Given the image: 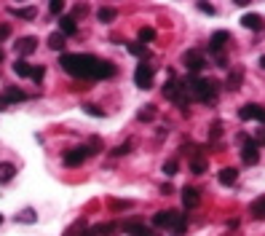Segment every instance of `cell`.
<instances>
[{
  "mask_svg": "<svg viewBox=\"0 0 265 236\" xmlns=\"http://www.w3.org/2000/svg\"><path fill=\"white\" fill-rule=\"evenodd\" d=\"M59 64L67 75L83 78V81H105V78L115 75V64L94 54H62Z\"/></svg>",
  "mask_w": 265,
  "mask_h": 236,
  "instance_id": "1",
  "label": "cell"
},
{
  "mask_svg": "<svg viewBox=\"0 0 265 236\" xmlns=\"http://www.w3.org/2000/svg\"><path fill=\"white\" fill-rule=\"evenodd\" d=\"M185 89L198 102H214V97H217V83L209 81V78H201V75H190L185 81Z\"/></svg>",
  "mask_w": 265,
  "mask_h": 236,
  "instance_id": "2",
  "label": "cell"
},
{
  "mask_svg": "<svg viewBox=\"0 0 265 236\" xmlns=\"http://www.w3.org/2000/svg\"><path fill=\"white\" fill-rule=\"evenodd\" d=\"M182 64L190 70L193 75H198V70H204L207 67V59H204V54L198 49H190V51H185L182 54Z\"/></svg>",
  "mask_w": 265,
  "mask_h": 236,
  "instance_id": "3",
  "label": "cell"
},
{
  "mask_svg": "<svg viewBox=\"0 0 265 236\" xmlns=\"http://www.w3.org/2000/svg\"><path fill=\"white\" fill-rule=\"evenodd\" d=\"M134 83L140 89H150V86H153V64H137Z\"/></svg>",
  "mask_w": 265,
  "mask_h": 236,
  "instance_id": "4",
  "label": "cell"
},
{
  "mask_svg": "<svg viewBox=\"0 0 265 236\" xmlns=\"http://www.w3.org/2000/svg\"><path fill=\"white\" fill-rule=\"evenodd\" d=\"M89 159V150L86 148H72V150H67V153H64V167H81V164Z\"/></svg>",
  "mask_w": 265,
  "mask_h": 236,
  "instance_id": "5",
  "label": "cell"
},
{
  "mask_svg": "<svg viewBox=\"0 0 265 236\" xmlns=\"http://www.w3.org/2000/svg\"><path fill=\"white\" fill-rule=\"evenodd\" d=\"M35 49H38V38L35 35H27V38H19L16 41V54L19 57H30V54H35Z\"/></svg>",
  "mask_w": 265,
  "mask_h": 236,
  "instance_id": "6",
  "label": "cell"
},
{
  "mask_svg": "<svg viewBox=\"0 0 265 236\" xmlns=\"http://www.w3.org/2000/svg\"><path fill=\"white\" fill-rule=\"evenodd\" d=\"M241 161L247 164V167H255V164L260 161V148L255 145V140L247 142V145L241 148Z\"/></svg>",
  "mask_w": 265,
  "mask_h": 236,
  "instance_id": "7",
  "label": "cell"
},
{
  "mask_svg": "<svg viewBox=\"0 0 265 236\" xmlns=\"http://www.w3.org/2000/svg\"><path fill=\"white\" fill-rule=\"evenodd\" d=\"M198 201H201V193H198L193 185H185L182 188V204H185V209L198 207Z\"/></svg>",
  "mask_w": 265,
  "mask_h": 236,
  "instance_id": "8",
  "label": "cell"
},
{
  "mask_svg": "<svg viewBox=\"0 0 265 236\" xmlns=\"http://www.w3.org/2000/svg\"><path fill=\"white\" fill-rule=\"evenodd\" d=\"M174 220H177V212H171V209H163V212L153 215V226H158V228H166V226L171 228Z\"/></svg>",
  "mask_w": 265,
  "mask_h": 236,
  "instance_id": "9",
  "label": "cell"
},
{
  "mask_svg": "<svg viewBox=\"0 0 265 236\" xmlns=\"http://www.w3.org/2000/svg\"><path fill=\"white\" fill-rule=\"evenodd\" d=\"M241 24H244L247 30H252V32H263V30H265L263 16H257V14H247V16H241Z\"/></svg>",
  "mask_w": 265,
  "mask_h": 236,
  "instance_id": "10",
  "label": "cell"
},
{
  "mask_svg": "<svg viewBox=\"0 0 265 236\" xmlns=\"http://www.w3.org/2000/svg\"><path fill=\"white\" fill-rule=\"evenodd\" d=\"M230 41V32L228 30H220V32H214V35L209 38V51H220L225 43Z\"/></svg>",
  "mask_w": 265,
  "mask_h": 236,
  "instance_id": "11",
  "label": "cell"
},
{
  "mask_svg": "<svg viewBox=\"0 0 265 236\" xmlns=\"http://www.w3.org/2000/svg\"><path fill=\"white\" fill-rule=\"evenodd\" d=\"M3 100H5V105H11V102H24V100H27V94H24L22 89H16V86H5Z\"/></svg>",
  "mask_w": 265,
  "mask_h": 236,
  "instance_id": "12",
  "label": "cell"
},
{
  "mask_svg": "<svg viewBox=\"0 0 265 236\" xmlns=\"http://www.w3.org/2000/svg\"><path fill=\"white\" fill-rule=\"evenodd\" d=\"M217 177H220V185H236V180H238V169L233 167H225L217 172Z\"/></svg>",
  "mask_w": 265,
  "mask_h": 236,
  "instance_id": "13",
  "label": "cell"
},
{
  "mask_svg": "<svg viewBox=\"0 0 265 236\" xmlns=\"http://www.w3.org/2000/svg\"><path fill=\"white\" fill-rule=\"evenodd\" d=\"M16 177V167L8 161H0V185H5V182H11Z\"/></svg>",
  "mask_w": 265,
  "mask_h": 236,
  "instance_id": "14",
  "label": "cell"
},
{
  "mask_svg": "<svg viewBox=\"0 0 265 236\" xmlns=\"http://www.w3.org/2000/svg\"><path fill=\"white\" fill-rule=\"evenodd\" d=\"M75 30H78V22L72 16H62V19H59V32H62V35H75Z\"/></svg>",
  "mask_w": 265,
  "mask_h": 236,
  "instance_id": "15",
  "label": "cell"
},
{
  "mask_svg": "<svg viewBox=\"0 0 265 236\" xmlns=\"http://www.w3.org/2000/svg\"><path fill=\"white\" fill-rule=\"evenodd\" d=\"M126 51H129L131 57H140V59L150 57V49H148V46H142L140 41H137V43H126Z\"/></svg>",
  "mask_w": 265,
  "mask_h": 236,
  "instance_id": "16",
  "label": "cell"
},
{
  "mask_svg": "<svg viewBox=\"0 0 265 236\" xmlns=\"http://www.w3.org/2000/svg\"><path fill=\"white\" fill-rule=\"evenodd\" d=\"M241 81H244V70H241V67H236V70H230V73H228V81H225V86L233 91V89L241 86Z\"/></svg>",
  "mask_w": 265,
  "mask_h": 236,
  "instance_id": "17",
  "label": "cell"
},
{
  "mask_svg": "<svg viewBox=\"0 0 265 236\" xmlns=\"http://www.w3.org/2000/svg\"><path fill=\"white\" fill-rule=\"evenodd\" d=\"M249 215H252V218H257V220L265 218V196L252 201V204H249Z\"/></svg>",
  "mask_w": 265,
  "mask_h": 236,
  "instance_id": "18",
  "label": "cell"
},
{
  "mask_svg": "<svg viewBox=\"0 0 265 236\" xmlns=\"http://www.w3.org/2000/svg\"><path fill=\"white\" fill-rule=\"evenodd\" d=\"M115 16H118V11H115V8H110V5H102V8L97 11V19H99L102 24H110Z\"/></svg>",
  "mask_w": 265,
  "mask_h": 236,
  "instance_id": "19",
  "label": "cell"
},
{
  "mask_svg": "<svg viewBox=\"0 0 265 236\" xmlns=\"http://www.w3.org/2000/svg\"><path fill=\"white\" fill-rule=\"evenodd\" d=\"M14 73L19 78H30L32 75V64H27V59H16V62H14Z\"/></svg>",
  "mask_w": 265,
  "mask_h": 236,
  "instance_id": "20",
  "label": "cell"
},
{
  "mask_svg": "<svg viewBox=\"0 0 265 236\" xmlns=\"http://www.w3.org/2000/svg\"><path fill=\"white\" fill-rule=\"evenodd\" d=\"M115 231H118L115 223H99V226H94V234L97 236H112Z\"/></svg>",
  "mask_w": 265,
  "mask_h": 236,
  "instance_id": "21",
  "label": "cell"
},
{
  "mask_svg": "<svg viewBox=\"0 0 265 236\" xmlns=\"http://www.w3.org/2000/svg\"><path fill=\"white\" fill-rule=\"evenodd\" d=\"M207 167H209V164H207L204 156H196V159L190 161V172H193V175H204V172H207Z\"/></svg>",
  "mask_w": 265,
  "mask_h": 236,
  "instance_id": "22",
  "label": "cell"
},
{
  "mask_svg": "<svg viewBox=\"0 0 265 236\" xmlns=\"http://www.w3.org/2000/svg\"><path fill=\"white\" fill-rule=\"evenodd\" d=\"M185 228H188V215L177 212V220H174V226H171V231H174L177 236H182V234H185Z\"/></svg>",
  "mask_w": 265,
  "mask_h": 236,
  "instance_id": "23",
  "label": "cell"
},
{
  "mask_svg": "<svg viewBox=\"0 0 265 236\" xmlns=\"http://www.w3.org/2000/svg\"><path fill=\"white\" fill-rule=\"evenodd\" d=\"M49 49H54V51H62L64 49V35H62V32L49 35Z\"/></svg>",
  "mask_w": 265,
  "mask_h": 236,
  "instance_id": "24",
  "label": "cell"
},
{
  "mask_svg": "<svg viewBox=\"0 0 265 236\" xmlns=\"http://www.w3.org/2000/svg\"><path fill=\"white\" fill-rule=\"evenodd\" d=\"M11 14H14V16H19V19H35V14H38V11L32 8V5H27V8H11Z\"/></svg>",
  "mask_w": 265,
  "mask_h": 236,
  "instance_id": "25",
  "label": "cell"
},
{
  "mask_svg": "<svg viewBox=\"0 0 265 236\" xmlns=\"http://www.w3.org/2000/svg\"><path fill=\"white\" fill-rule=\"evenodd\" d=\"M137 118H140V121H153L156 118V105H145L140 113H137Z\"/></svg>",
  "mask_w": 265,
  "mask_h": 236,
  "instance_id": "26",
  "label": "cell"
},
{
  "mask_svg": "<svg viewBox=\"0 0 265 236\" xmlns=\"http://www.w3.org/2000/svg\"><path fill=\"white\" fill-rule=\"evenodd\" d=\"M156 41V30L153 27H142L140 30V43L145 46V43H153Z\"/></svg>",
  "mask_w": 265,
  "mask_h": 236,
  "instance_id": "27",
  "label": "cell"
},
{
  "mask_svg": "<svg viewBox=\"0 0 265 236\" xmlns=\"http://www.w3.org/2000/svg\"><path fill=\"white\" fill-rule=\"evenodd\" d=\"M177 169H180V161H177V159H169L166 164H163V175H166V177H174Z\"/></svg>",
  "mask_w": 265,
  "mask_h": 236,
  "instance_id": "28",
  "label": "cell"
},
{
  "mask_svg": "<svg viewBox=\"0 0 265 236\" xmlns=\"http://www.w3.org/2000/svg\"><path fill=\"white\" fill-rule=\"evenodd\" d=\"M107 204H110V209H118V212H121V209H131V201L129 199H110Z\"/></svg>",
  "mask_w": 265,
  "mask_h": 236,
  "instance_id": "29",
  "label": "cell"
},
{
  "mask_svg": "<svg viewBox=\"0 0 265 236\" xmlns=\"http://www.w3.org/2000/svg\"><path fill=\"white\" fill-rule=\"evenodd\" d=\"M86 150H89V156H97V153H102V140H99V137H91V142L86 145Z\"/></svg>",
  "mask_w": 265,
  "mask_h": 236,
  "instance_id": "30",
  "label": "cell"
},
{
  "mask_svg": "<svg viewBox=\"0 0 265 236\" xmlns=\"http://www.w3.org/2000/svg\"><path fill=\"white\" fill-rule=\"evenodd\" d=\"M35 220H38V215L32 209H24V212L16 215V223H35Z\"/></svg>",
  "mask_w": 265,
  "mask_h": 236,
  "instance_id": "31",
  "label": "cell"
},
{
  "mask_svg": "<svg viewBox=\"0 0 265 236\" xmlns=\"http://www.w3.org/2000/svg\"><path fill=\"white\" fill-rule=\"evenodd\" d=\"M83 228H86V220L81 218L72 228H67V231H64V236H81V234H83Z\"/></svg>",
  "mask_w": 265,
  "mask_h": 236,
  "instance_id": "32",
  "label": "cell"
},
{
  "mask_svg": "<svg viewBox=\"0 0 265 236\" xmlns=\"http://www.w3.org/2000/svg\"><path fill=\"white\" fill-rule=\"evenodd\" d=\"M83 110H86L89 116H97V118H105V116H107L102 108H99V105H91V102H89V105H83Z\"/></svg>",
  "mask_w": 265,
  "mask_h": 236,
  "instance_id": "33",
  "label": "cell"
},
{
  "mask_svg": "<svg viewBox=\"0 0 265 236\" xmlns=\"http://www.w3.org/2000/svg\"><path fill=\"white\" fill-rule=\"evenodd\" d=\"M217 137H222V121H214V123L209 126V140L214 142Z\"/></svg>",
  "mask_w": 265,
  "mask_h": 236,
  "instance_id": "34",
  "label": "cell"
},
{
  "mask_svg": "<svg viewBox=\"0 0 265 236\" xmlns=\"http://www.w3.org/2000/svg\"><path fill=\"white\" fill-rule=\"evenodd\" d=\"M140 226H142V223H140V220L134 218V220H126V223H123L121 228H123V231L129 234V236H134V231H137V228H140Z\"/></svg>",
  "mask_w": 265,
  "mask_h": 236,
  "instance_id": "35",
  "label": "cell"
},
{
  "mask_svg": "<svg viewBox=\"0 0 265 236\" xmlns=\"http://www.w3.org/2000/svg\"><path fill=\"white\" fill-rule=\"evenodd\" d=\"M43 75H46V67H43V64H35V67H32V81H35V83H41L43 81Z\"/></svg>",
  "mask_w": 265,
  "mask_h": 236,
  "instance_id": "36",
  "label": "cell"
},
{
  "mask_svg": "<svg viewBox=\"0 0 265 236\" xmlns=\"http://www.w3.org/2000/svg\"><path fill=\"white\" fill-rule=\"evenodd\" d=\"M129 150H131V142H123V145L112 148L110 153H112V156H126V153H129Z\"/></svg>",
  "mask_w": 265,
  "mask_h": 236,
  "instance_id": "37",
  "label": "cell"
},
{
  "mask_svg": "<svg viewBox=\"0 0 265 236\" xmlns=\"http://www.w3.org/2000/svg\"><path fill=\"white\" fill-rule=\"evenodd\" d=\"M49 11H51V14H62V11H64V3H62V0H54V3L49 5Z\"/></svg>",
  "mask_w": 265,
  "mask_h": 236,
  "instance_id": "38",
  "label": "cell"
},
{
  "mask_svg": "<svg viewBox=\"0 0 265 236\" xmlns=\"http://www.w3.org/2000/svg\"><path fill=\"white\" fill-rule=\"evenodd\" d=\"M134 236H158V234H156V231H150V228H145V226H140V228L134 231Z\"/></svg>",
  "mask_w": 265,
  "mask_h": 236,
  "instance_id": "39",
  "label": "cell"
},
{
  "mask_svg": "<svg viewBox=\"0 0 265 236\" xmlns=\"http://www.w3.org/2000/svg\"><path fill=\"white\" fill-rule=\"evenodd\" d=\"M86 11H89V8H86V5L81 3V5H75V8H72V14H70V16H72V19H75V16H83Z\"/></svg>",
  "mask_w": 265,
  "mask_h": 236,
  "instance_id": "40",
  "label": "cell"
},
{
  "mask_svg": "<svg viewBox=\"0 0 265 236\" xmlns=\"http://www.w3.org/2000/svg\"><path fill=\"white\" fill-rule=\"evenodd\" d=\"M198 11H204V14H214V5H209V3H198Z\"/></svg>",
  "mask_w": 265,
  "mask_h": 236,
  "instance_id": "41",
  "label": "cell"
},
{
  "mask_svg": "<svg viewBox=\"0 0 265 236\" xmlns=\"http://www.w3.org/2000/svg\"><path fill=\"white\" fill-rule=\"evenodd\" d=\"M217 67H222V70H228V59H225V54H217Z\"/></svg>",
  "mask_w": 265,
  "mask_h": 236,
  "instance_id": "42",
  "label": "cell"
},
{
  "mask_svg": "<svg viewBox=\"0 0 265 236\" xmlns=\"http://www.w3.org/2000/svg\"><path fill=\"white\" fill-rule=\"evenodd\" d=\"M8 35H11V27H8V24H0V41L8 38Z\"/></svg>",
  "mask_w": 265,
  "mask_h": 236,
  "instance_id": "43",
  "label": "cell"
},
{
  "mask_svg": "<svg viewBox=\"0 0 265 236\" xmlns=\"http://www.w3.org/2000/svg\"><path fill=\"white\" fill-rule=\"evenodd\" d=\"M260 142H265V126L260 129V132H257V142H255V145L260 148Z\"/></svg>",
  "mask_w": 265,
  "mask_h": 236,
  "instance_id": "44",
  "label": "cell"
},
{
  "mask_svg": "<svg viewBox=\"0 0 265 236\" xmlns=\"http://www.w3.org/2000/svg\"><path fill=\"white\" fill-rule=\"evenodd\" d=\"M5 108H8V105H5V100L0 97V110H5Z\"/></svg>",
  "mask_w": 265,
  "mask_h": 236,
  "instance_id": "45",
  "label": "cell"
},
{
  "mask_svg": "<svg viewBox=\"0 0 265 236\" xmlns=\"http://www.w3.org/2000/svg\"><path fill=\"white\" fill-rule=\"evenodd\" d=\"M260 67H263V70H265V54H263V57H260Z\"/></svg>",
  "mask_w": 265,
  "mask_h": 236,
  "instance_id": "46",
  "label": "cell"
},
{
  "mask_svg": "<svg viewBox=\"0 0 265 236\" xmlns=\"http://www.w3.org/2000/svg\"><path fill=\"white\" fill-rule=\"evenodd\" d=\"M3 57H5V54H3V49H0V62H3Z\"/></svg>",
  "mask_w": 265,
  "mask_h": 236,
  "instance_id": "47",
  "label": "cell"
},
{
  "mask_svg": "<svg viewBox=\"0 0 265 236\" xmlns=\"http://www.w3.org/2000/svg\"><path fill=\"white\" fill-rule=\"evenodd\" d=\"M0 226H3V215H0Z\"/></svg>",
  "mask_w": 265,
  "mask_h": 236,
  "instance_id": "48",
  "label": "cell"
}]
</instances>
